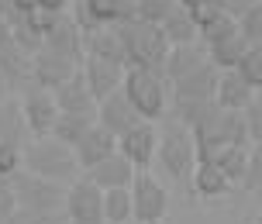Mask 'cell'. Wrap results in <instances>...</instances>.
<instances>
[{"instance_id":"obj_1","label":"cell","mask_w":262,"mask_h":224,"mask_svg":"<svg viewBox=\"0 0 262 224\" xmlns=\"http://www.w3.org/2000/svg\"><path fill=\"white\" fill-rule=\"evenodd\" d=\"M25 172L41 176V180H52V183L73 186L83 176L76 162V152L55 138H31L25 148Z\"/></svg>"},{"instance_id":"obj_2","label":"cell","mask_w":262,"mask_h":224,"mask_svg":"<svg viewBox=\"0 0 262 224\" xmlns=\"http://www.w3.org/2000/svg\"><path fill=\"white\" fill-rule=\"evenodd\" d=\"M121 41H124V59H128V69H162L166 59H169L172 45L166 41L162 28L148 25V21H124L118 25Z\"/></svg>"},{"instance_id":"obj_3","label":"cell","mask_w":262,"mask_h":224,"mask_svg":"<svg viewBox=\"0 0 262 224\" xmlns=\"http://www.w3.org/2000/svg\"><path fill=\"white\" fill-rule=\"evenodd\" d=\"M121 90L128 93L131 107L138 110L142 121H159L169 110L172 90H169V79H166L162 69H128Z\"/></svg>"},{"instance_id":"obj_4","label":"cell","mask_w":262,"mask_h":224,"mask_svg":"<svg viewBox=\"0 0 262 224\" xmlns=\"http://www.w3.org/2000/svg\"><path fill=\"white\" fill-rule=\"evenodd\" d=\"M196 162H200V148H196L193 131L180 121H169L159 131V166L166 169V176L183 183V180H193Z\"/></svg>"},{"instance_id":"obj_5","label":"cell","mask_w":262,"mask_h":224,"mask_svg":"<svg viewBox=\"0 0 262 224\" xmlns=\"http://www.w3.org/2000/svg\"><path fill=\"white\" fill-rule=\"evenodd\" d=\"M193 138H196V148H200V159L210 155V152H221V148H231V145L252 148L245 114H231V110H221V107H214L207 118L196 124Z\"/></svg>"},{"instance_id":"obj_6","label":"cell","mask_w":262,"mask_h":224,"mask_svg":"<svg viewBox=\"0 0 262 224\" xmlns=\"http://www.w3.org/2000/svg\"><path fill=\"white\" fill-rule=\"evenodd\" d=\"M14 193H17V204L21 211H38V214H59L66 211V193L69 186L52 183V180H41V176H31V172H17L11 176Z\"/></svg>"},{"instance_id":"obj_7","label":"cell","mask_w":262,"mask_h":224,"mask_svg":"<svg viewBox=\"0 0 262 224\" xmlns=\"http://www.w3.org/2000/svg\"><path fill=\"white\" fill-rule=\"evenodd\" d=\"M131 200H135V224H162V217L169 214V190L152 172L135 176Z\"/></svg>"},{"instance_id":"obj_8","label":"cell","mask_w":262,"mask_h":224,"mask_svg":"<svg viewBox=\"0 0 262 224\" xmlns=\"http://www.w3.org/2000/svg\"><path fill=\"white\" fill-rule=\"evenodd\" d=\"M21 110H25V121H28L31 138H52L55 121L62 118L55 93L41 90V86H28V90H21Z\"/></svg>"},{"instance_id":"obj_9","label":"cell","mask_w":262,"mask_h":224,"mask_svg":"<svg viewBox=\"0 0 262 224\" xmlns=\"http://www.w3.org/2000/svg\"><path fill=\"white\" fill-rule=\"evenodd\" d=\"M66 221L69 224H104V190L90 176H79L66 193Z\"/></svg>"},{"instance_id":"obj_10","label":"cell","mask_w":262,"mask_h":224,"mask_svg":"<svg viewBox=\"0 0 262 224\" xmlns=\"http://www.w3.org/2000/svg\"><path fill=\"white\" fill-rule=\"evenodd\" d=\"M118 152L128 159L138 172H148V166L159 159V131H156V124H152V121L135 124L128 135L118 138Z\"/></svg>"},{"instance_id":"obj_11","label":"cell","mask_w":262,"mask_h":224,"mask_svg":"<svg viewBox=\"0 0 262 224\" xmlns=\"http://www.w3.org/2000/svg\"><path fill=\"white\" fill-rule=\"evenodd\" d=\"M217 79H221V69L207 62V66H200L196 73H190L186 79L180 83H172V104H214V97H217Z\"/></svg>"},{"instance_id":"obj_12","label":"cell","mask_w":262,"mask_h":224,"mask_svg":"<svg viewBox=\"0 0 262 224\" xmlns=\"http://www.w3.org/2000/svg\"><path fill=\"white\" fill-rule=\"evenodd\" d=\"M79 62H73V59H66V55L59 52H49V49H38L35 52V86H41V90H59V86H66L69 79L79 73Z\"/></svg>"},{"instance_id":"obj_13","label":"cell","mask_w":262,"mask_h":224,"mask_svg":"<svg viewBox=\"0 0 262 224\" xmlns=\"http://www.w3.org/2000/svg\"><path fill=\"white\" fill-rule=\"evenodd\" d=\"M97 124L107 128L114 138H121V135H128L135 124H142V118H138V110L131 107L128 93L118 90V93H111L107 100H100V107H97Z\"/></svg>"},{"instance_id":"obj_14","label":"cell","mask_w":262,"mask_h":224,"mask_svg":"<svg viewBox=\"0 0 262 224\" xmlns=\"http://www.w3.org/2000/svg\"><path fill=\"white\" fill-rule=\"evenodd\" d=\"M0 73L11 83V90H17V93L28 90V86H35V52L21 49L17 41L7 45V49L0 52Z\"/></svg>"},{"instance_id":"obj_15","label":"cell","mask_w":262,"mask_h":224,"mask_svg":"<svg viewBox=\"0 0 262 224\" xmlns=\"http://www.w3.org/2000/svg\"><path fill=\"white\" fill-rule=\"evenodd\" d=\"M255 97H259V93L238 76V69H228V73H221V79H217V97H214V104L221 107V110H231V114H245V110L255 104Z\"/></svg>"},{"instance_id":"obj_16","label":"cell","mask_w":262,"mask_h":224,"mask_svg":"<svg viewBox=\"0 0 262 224\" xmlns=\"http://www.w3.org/2000/svg\"><path fill=\"white\" fill-rule=\"evenodd\" d=\"M190 183H193V193H196V197H200V200H210V204H214V200H224L231 190H235L231 176H228L217 162H207V159H200V162H196L193 180H190Z\"/></svg>"},{"instance_id":"obj_17","label":"cell","mask_w":262,"mask_h":224,"mask_svg":"<svg viewBox=\"0 0 262 224\" xmlns=\"http://www.w3.org/2000/svg\"><path fill=\"white\" fill-rule=\"evenodd\" d=\"M73 152H76L79 169L90 172V169H97L100 162H107L111 155H118V138L107 131V128H100V124H97V128H93V131L86 135L76 148H73Z\"/></svg>"},{"instance_id":"obj_18","label":"cell","mask_w":262,"mask_h":224,"mask_svg":"<svg viewBox=\"0 0 262 224\" xmlns=\"http://www.w3.org/2000/svg\"><path fill=\"white\" fill-rule=\"evenodd\" d=\"M124 73H128L124 66L100 62V59H86V62H83V76H86V86H90V93L97 97V104L124 86Z\"/></svg>"},{"instance_id":"obj_19","label":"cell","mask_w":262,"mask_h":224,"mask_svg":"<svg viewBox=\"0 0 262 224\" xmlns=\"http://www.w3.org/2000/svg\"><path fill=\"white\" fill-rule=\"evenodd\" d=\"M210 55H207V45L204 41H196V45H176L169 52V59H166V66H162V73H166V79L172 83H180V79H186L190 73H196L200 66H207Z\"/></svg>"},{"instance_id":"obj_20","label":"cell","mask_w":262,"mask_h":224,"mask_svg":"<svg viewBox=\"0 0 262 224\" xmlns=\"http://www.w3.org/2000/svg\"><path fill=\"white\" fill-rule=\"evenodd\" d=\"M55 100H59V110H62V114H90V118H97V107H100L97 97L90 93V86H86L83 69H79L66 86L55 90Z\"/></svg>"},{"instance_id":"obj_21","label":"cell","mask_w":262,"mask_h":224,"mask_svg":"<svg viewBox=\"0 0 262 224\" xmlns=\"http://www.w3.org/2000/svg\"><path fill=\"white\" fill-rule=\"evenodd\" d=\"M83 176H90L93 183L100 186V190H131V183H135V176H138V169L131 166L128 159L121 155H111L107 162H100L97 169H90V172H83Z\"/></svg>"},{"instance_id":"obj_22","label":"cell","mask_w":262,"mask_h":224,"mask_svg":"<svg viewBox=\"0 0 262 224\" xmlns=\"http://www.w3.org/2000/svg\"><path fill=\"white\" fill-rule=\"evenodd\" d=\"M86 59H100V62H114V66L128 69V59H124V41H121L118 25L114 28H100L86 35Z\"/></svg>"},{"instance_id":"obj_23","label":"cell","mask_w":262,"mask_h":224,"mask_svg":"<svg viewBox=\"0 0 262 224\" xmlns=\"http://www.w3.org/2000/svg\"><path fill=\"white\" fill-rule=\"evenodd\" d=\"M28 142H31V131H28L21 100H7V104H0V145L28 148Z\"/></svg>"},{"instance_id":"obj_24","label":"cell","mask_w":262,"mask_h":224,"mask_svg":"<svg viewBox=\"0 0 262 224\" xmlns=\"http://www.w3.org/2000/svg\"><path fill=\"white\" fill-rule=\"evenodd\" d=\"M249 49H252L249 38H245L242 31H235V35H228V38L207 45V55H210V62L221 69V73H228V69H238V66H242V59L249 55Z\"/></svg>"},{"instance_id":"obj_25","label":"cell","mask_w":262,"mask_h":224,"mask_svg":"<svg viewBox=\"0 0 262 224\" xmlns=\"http://www.w3.org/2000/svg\"><path fill=\"white\" fill-rule=\"evenodd\" d=\"M159 28H162V35H166V41H169L172 49L176 45H196L200 41V28H196L193 14L186 11V7H176Z\"/></svg>"},{"instance_id":"obj_26","label":"cell","mask_w":262,"mask_h":224,"mask_svg":"<svg viewBox=\"0 0 262 224\" xmlns=\"http://www.w3.org/2000/svg\"><path fill=\"white\" fill-rule=\"evenodd\" d=\"M93 128H97V118H90V114H62L52 128V138L62 142V145H69V148H76Z\"/></svg>"},{"instance_id":"obj_27","label":"cell","mask_w":262,"mask_h":224,"mask_svg":"<svg viewBox=\"0 0 262 224\" xmlns=\"http://www.w3.org/2000/svg\"><path fill=\"white\" fill-rule=\"evenodd\" d=\"M104 224H135L131 190H107L104 193Z\"/></svg>"},{"instance_id":"obj_28","label":"cell","mask_w":262,"mask_h":224,"mask_svg":"<svg viewBox=\"0 0 262 224\" xmlns=\"http://www.w3.org/2000/svg\"><path fill=\"white\" fill-rule=\"evenodd\" d=\"M176 7H180V0H138L135 4L138 21H148V25H162Z\"/></svg>"},{"instance_id":"obj_29","label":"cell","mask_w":262,"mask_h":224,"mask_svg":"<svg viewBox=\"0 0 262 224\" xmlns=\"http://www.w3.org/2000/svg\"><path fill=\"white\" fill-rule=\"evenodd\" d=\"M238 76L249 83L255 93H262V49L259 45H252L249 55L242 59V66H238Z\"/></svg>"},{"instance_id":"obj_30","label":"cell","mask_w":262,"mask_h":224,"mask_svg":"<svg viewBox=\"0 0 262 224\" xmlns=\"http://www.w3.org/2000/svg\"><path fill=\"white\" fill-rule=\"evenodd\" d=\"M17 211H21V204H17L14 183L11 180H0V224H11Z\"/></svg>"},{"instance_id":"obj_31","label":"cell","mask_w":262,"mask_h":224,"mask_svg":"<svg viewBox=\"0 0 262 224\" xmlns=\"http://www.w3.org/2000/svg\"><path fill=\"white\" fill-rule=\"evenodd\" d=\"M262 186V145H252L249 152V172H245V183H242V190H259Z\"/></svg>"},{"instance_id":"obj_32","label":"cell","mask_w":262,"mask_h":224,"mask_svg":"<svg viewBox=\"0 0 262 224\" xmlns=\"http://www.w3.org/2000/svg\"><path fill=\"white\" fill-rule=\"evenodd\" d=\"M238 25H242V35L249 38V45H262V7L238 17Z\"/></svg>"},{"instance_id":"obj_33","label":"cell","mask_w":262,"mask_h":224,"mask_svg":"<svg viewBox=\"0 0 262 224\" xmlns=\"http://www.w3.org/2000/svg\"><path fill=\"white\" fill-rule=\"evenodd\" d=\"M11 224H69L66 221V211L59 214H38V211H17Z\"/></svg>"},{"instance_id":"obj_34","label":"cell","mask_w":262,"mask_h":224,"mask_svg":"<svg viewBox=\"0 0 262 224\" xmlns=\"http://www.w3.org/2000/svg\"><path fill=\"white\" fill-rule=\"evenodd\" d=\"M221 4L228 7V14H235V17H245L249 11L262 7V0H221Z\"/></svg>"},{"instance_id":"obj_35","label":"cell","mask_w":262,"mask_h":224,"mask_svg":"<svg viewBox=\"0 0 262 224\" xmlns=\"http://www.w3.org/2000/svg\"><path fill=\"white\" fill-rule=\"evenodd\" d=\"M73 4H76V0H38V7L49 11V14H69Z\"/></svg>"},{"instance_id":"obj_36","label":"cell","mask_w":262,"mask_h":224,"mask_svg":"<svg viewBox=\"0 0 262 224\" xmlns=\"http://www.w3.org/2000/svg\"><path fill=\"white\" fill-rule=\"evenodd\" d=\"M7 45H14V25L7 17H0V52H4Z\"/></svg>"},{"instance_id":"obj_37","label":"cell","mask_w":262,"mask_h":224,"mask_svg":"<svg viewBox=\"0 0 262 224\" xmlns=\"http://www.w3.org/2000/svg\"><path fill=\"white\" fill-rule=\"evenodd\" d=\"M11 83H7V79H4V73H0V104H7V100H11Z\"/></svg>"},{"instance_id":"obj_38","label":"cell","mask_w":262,"mask_h":224,"mask_svg":"<svg viewBox=\"0 0 262 224\" xmlns=\"http://www.w3.org/2000/svg\"><path fill=\"white\" fill-rule=\"evenodd\" d=\"M200 4H207V0H180V7H186V11H193V7H200Z\"/></svg>"},{"instance_id":"obj_39","label":"cell","mask_w":262,"mask_h":224,"mask_svg":"<svg viewBox=\"0 0 262 224\" xmlns=\"http://www.w3.org/2000/svg\"><path fill=\"white\" fill-rule=\"evenodd\" d=\"M255 200H259V214H262V186L255 190Z\"/></svg>"}]
</instances>
